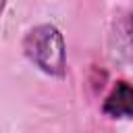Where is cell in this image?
I'll list each match as a JSON object with an SVG mask.
<instances>
[{
  "label": "cell",
  "mask_w": 133,
  "mask_h": 133,
  "mask_svg": "<svg viewBox=\"0 0 133 133\" xmlns=\"http://www.w3.org/2000/svg\"><path fill=\"white\" fill-rule=\"evenodd\" d=\"M23 50L27 58L35 66H39L44 73L54 75V77L64 75V64H66L64 39H62V33L54 25L46 23V25L33 27L23 39Z\"/></svg>",
  "instance_id": "6da1fadb"
},
{
  "label": "cell",
  "mask_w": 133,
  "mask_h": 133,
  "mask_svg": "<svg viewBox=\"0 0 133 133\" xmlns=\"http://www.w3.org/2000/svg\"><path fill=\"white\" fill-rule=\"evenodd\" d=\"M104 114L112 116V118H125V116H133V85L118 81L112 91L108 94V98L104 100Z\"/></svg>",
  "instance_id": "7a4b0ae2"
},
{
  "label": "cell",
  "mask_w": 133,
  "mask_h": 133,
  "mask_svg": "<svg viewBox=\"0 0 133 133\" xmlns=\"http://www.w3.org/2000/svg\"><path fill=\"white\" fill-rule=\"evenodd\" d=\"M131 35H133V17H131Z\"/></svg>",
  "instance_id": "3957f363"
}]
</instances>
